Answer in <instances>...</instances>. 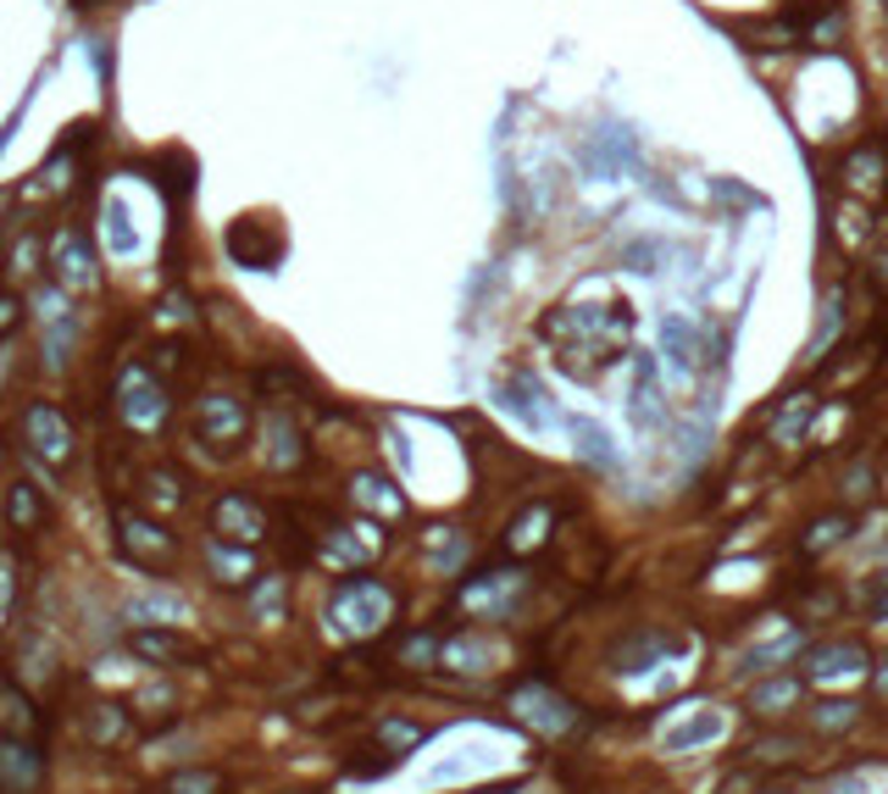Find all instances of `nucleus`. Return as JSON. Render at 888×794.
I'll use <instances>...</instances> for the list:
<instances>
[{
    "label": "nucleus",
    "mask_w": 888,
    "mask_h": 794,
    "mask_svg": "<svg viewBox=\"0 0 888 794\" xmlns=\"http://www.w3.org/2000/svg\"><path fill=\"white\" fill-rule=\"evenodd\" d=\"M378 545H384L378 522H328V528H317V562L328 572H350V567L373 562Z\"/></svg>",
    "instance_id": "0eeeda50"
},
{
    "label": "nucleus",
    "mask_w": 888,
    "mask_h": 794,
    "mask_svg": "<svg viewBox=\"0 0 888 794\" xmlns=\"http://www.w3.org/2000/svg\"><path fill=\"white\" fill-rule=\"evenodd\" d=\"M184 489H190V478L178 473V467H167V462H156V467L139 473V500L150 511H184V500H190Z\"/></svg>",
    "instance_id": "f3484780"
},
{
    "label": "nucleus",
    "mask_w": 888,
    "mask_h": 794,
    "mask_svg": "<svg viewBox=\"0 0 888 794\" xmlns=\"http://www.w3.org/2000/svg\"><path fill=\"white\" fill-rule=\"evenodd\" d=\"M572 433L583 439V456H589L594 467H616V445H611V433H600V428H594V422H583V417L572 422Z\"/></svg>",
    "instance_id": "7c9ffc66"
},
{
    "label": "nucleus",
    "mask_w": 888,
    "mask_h": 794,
    "mask_svg": "<svg viewBox=\"0 0 888 794\" xmlns=\"http://www.w3.org/2000/svg\"><path fill=\"white\" fill-rule=\"evenodd\" d=\"M400 656H406V661H417V667H428V661L439 656V639H433V634H417V639H411Z\"/></svg>",
    "instance_id": "79ce46f5"
},
{
    "label": "nucleus",
    "mask_w": 888,
    "mask_h": 794,
    "mask_svg": "<svg viewBox=\"0 0 888 794\" xmlns=\"http://www.w3.org/2000/svg\"><path fill=\"white\" fill-rule=\"evenodd\" d=\"M428 545H433V567H456V562L467 556V540H462V534H451V528H433V534H428Z\"/></svg>",
    "instance_id": "f704fd0d"
},
{
    "label": "nucleus",
    "mask_w": 888,
    "mask_h": 794,
    "mask_svg": "<svg viewBox=\"0 0 888 794\" xmlns=\"http://www.w3.org/2000/svg\"><path fill=\"white\" fill-rule=\"evenodd\" d=\"M794 700H799V678H772V683H761V689L750 694V712L772 717V712H788Z\"/></svg>",
    "instance_id": "cd10ccee"
},
{
    "label": "nucleus",
    "mask_w": 888,
    "mask_h": 794,
    "mask_svg": "<svg viewBox=\"0 0 888 794\" xmlns=\"http://www.w3.org/2000/svg\"><path fill=\"white\" fill-rule=\"evenodd\" d=\"M378 739H384L389 750H411V745H422V728H417V723H384Z\"/></svg>",
    "instance_id": "ea45409f"
},
{
    "label": "nucleus",
    "mask_w": 888,
    "mask_h": 794,
    "mask_svg": "<svg viewBox=\"0 0 888 794\" xmlns=\"http://www.w3.org/2000/svg\"><path fill=\"white\" fill-rule=\"evenodd\" d=\"M877 694H888V661L877 667Z\"/></svg>",
    "instance_id": "a18cd8bd"
},
{
    "label": "nucleus",
    "mask_w": 888,
    "mask_h": 794,
    "mask_svg": "<svg viewBox=\"0 0 888 794\" xmlns=\"http://www.w3.org/2000/svg\"><path fill=\"white\" fill-rule=\"evenodd\" d=\"M661 339H667V350H672V362H678L683 373H694V362H699L694 350H699V344H694L688 322H683V317H667V322H661Z\"/></svg>",
    "instance_id": "c85d7f7f"
},
{
    "label": "nucleus",
    "mask_w": 888,
    "mask_h": 794,
    "mask_svg": "<svg viewBox=\"0 0 888 794\" xmlns=\"http://www.w3.org/2000/svg\"><path fill=\"white\" fill-rule=\"evenodd\" d=\"M18 439L39 467H56V473L72 467V456H78V433H72V422L56 400H29L18 411Z\"/></svg>",
    "instance_id": "7ed1b4c3"
},
{
    "label": "nucleus",
    "mask_w": 888,
    "mask_h": 794,
    "mask_svg": "<svg viewBox=\"0 0 888 794\" xmlns=\"http://www.w3.org/2000/svg\"><path fill=\"white\" fill-rule=\"evenodd\" d=\"M516 594H522V572H483L462 589V605L478 611V616H500V611L516 605Z\"/></svg>",
    "instance_id": "4468645a"
},
{
    "label": "nucleus",
    "mask_w": 888,
    "mask_h": 794,
    "mask_svg": "<svg viewBox=\"0 0 888 794\" xmlns=\"http://www.w3.org/2000/svg\"><path fill=\"white\" fill-rule=\"evenodd\" d=\"M855 717H861V705H850V700L817 705V728H822V734H844V728H855Z\"/></svg>",
    "instance_id": "c9c22d12"
},
{
    "label": "nucleus",
    "mask_w": 888,
    "mask_h": 794,
    "mask_svg": "<svg viewBox=\"0 0 888 794\" xmlns=\"http://www.w3.org/2000/svg\"><path fill=\"white\" fill-rule=\"evenodd\" d=\"M255 611H261V616H273V611L284 616V583H278V578H266V583L255 589Z\"/></svg>",
    "instance_id": "a19ab883"
},
{
    "label": "nucleus",
    "mask_w": 888,
    "mask_h": 794,
    "mask_svg": "<svg viewBox=\"0 0 888 794\" xmlns=\"http://www.w3.org/2000/svg\"><path fill=\"white\" fill-rule=\"evenodd\" d=\"M261 439H266V467H278V473H295L300 462H306V433H300V422L289 417V411H266V422H261Z\"/></svg>",
    "instance_id": "ddd939ff"
},
{
    "label": "nucleus",
    "mask_w": 888,
    "mask_h": 794,
    "mask_svg": "<svg viewBox=\"0 0 888 794\" xmlns=\"http://www.w3.org/2000/svg\"><path fill=\"white\" fill-rule=\"evenodd\" d=\"M634 428L639 433L661 428V384H656L650 362H639V373H634Z\"/></svg>",
    "instance_id": "5701e85b"
},
{
    "label": "nucleus",
    "mask_w": 888,
    "mask_h": 794,
    "mask_svg": "<svg viewBox=\"0 0 888 794\" xmlns=\"http://www.w3.org/2000/svg\"><path fill=\"white\" fill-rule=\"evenodd\" d=\"M500 395H505V406H511V411H516L527 428H545V422H550V406H539V400H545V389L533 384L527 373L505 378V389H500Z\"/></svg>",
    "instance_id": "4be33fe9"
},
{
    "label": "nucleus",
    "mask_w": 888,
    "mask_h": 794,
    "mask_svg": "<svg viewBox=\"0 0 888 794\" xmlns=\"http://www.w3.org/2000/svg\"><path fill=\"white\" fill-rule=\"evenodd\" d=\"M0 734H7V739H39L45 734L39 700L18 678H7V672H0Z\"/></svg>",
    "instance_id": "f8f14e48"
},
{
    "label": "nucleus",
    "mask_w": 888,
    "mask_h": 794,
    "mask_svg": "<svg viewBox=\"0 0 888 794\" xmlns=\"http://www.w3.org/2000/svg\"><path fill=\"white\" fill-rule=\"evenodd\" d=\"M833 794H872V789H866V778H844Z\"/></svg>",
    "instance_id": "c03bdc74"
},
{
    "label": "nucleus",
    "mask_w": 888,
    "mask_h": 794,
    "mask_svg": "<svg viewBox=\"0 0 888 794\" xmlns=\"http://www.w3.org/2000/svg\"><path fill=\"white\" fill-rule=\"evenodd\" d=\"M145 367H150L161 384H178V378L190 373V344H184V339H156L150 356H145Z\"/></svg>",
    "instance_id": "b1692460"
},
{
    "label": "nucleus",
    "mask_w": 888,
    "mask_h": 794,
    "mask_svg": "<svg viewBox=\"0 0 888 794\" xmlns=\"http://www.w3.org/2000/svg\"><path fill=\"white\" fill-rule=\"evenodd\" d=\"M112 534H117V551H123L134 567H145V572H172L178 556H184L167 528H161L156 517L134 511V506H112Z\"/></svg>",
    "instance_id": "20e7f679"
},
{
    "label": "nucleus",
    "mask_w": 888,
    "mask_h": 794,
    "mask_svg": "<svg viewBox=\"0 0 888 794\" xmlns=\"http://www.w3.org/2000/svg\"><path fill=\"white\" fill-rule=\"evenodd\" d=\"M72 7H101V0H72Z\"/></svg>",
    "instance_id": "49530a36"
},
{
    "label": "nucleus",
    "mask_w": 888,
    "mask_h": 794,
    "mask_svg": "<svg viewBox=\"0 0 888 794\" xmlns=\"http://www.w3.org/2000/svg\"><path fill=\"white\" fill-rule=\"evenodd\" d=\"M228 256L239 261V268H250V273H273L278 256H284V239H278L273 223L239 217V223H228Z\"/></svg>",
    "instance_id": "1a4fd4ad"
},
{
    "label": "nucleus",
    "mask_w": 888,
    "mask_h": 794,
    "mask_svg": "<svg viewBox=\"0 0 888 794\" xmlns=\"http://www.w3.org/2000/svg\"><path fill=\"white\" fill-rule=\"evenodd\" d=\"M23 311H29V300H23V290H12V284H0V344H7L18 328H23Z\"/></svg>",
    "instance_id": "72a5a7b5"
},
{
    "label": "nucleus",
    "mask_w": 888,
    "mask_h": 794,
    "mask_svg": "<svg viewBox=\"0 0 888 794\" xmlns=\"http://www.w3.org/2000/svg\"><path fill=\"white\" fill-rule=\"evenodd\" d=\"M7 522H12V534H39V528L50 522L45 489L29 484V478H12V484H7Z\"/></svg>",
    "instance_id": "2eb2a0df"
},
{
    "label": "nucleus",
    "mask_w": 888,
    "mask_h": 794,
    "mask_svg": "<svg viewBox=\"0 0 888 794\" xmlns=\"http://www.w3.org/2000/svg\"><path fill=\"white\" fill-rule=\"evenodd\" d=\"M123 611L134 616V623H145V628H172V623H184V616H190V600L184 594H167V589H145Z\"/></svg>",
    "instance_id": "a211bd4d"
},
{
    "label": "nucleus",
    "mask_w": 888,
    "mask_h": 794,
    "mask_svg": "<svg viewBox=\"0 0 888 794\" xmlns=\"http://www.w3.org/2000/svg\"><path fill=\"white\" fill-rule=\"evenodd\" d=\"M45 268L67 295H95L101 290V245L83 223H61L45 239Z\"/></svg>",
    "instance_id": "f03ea898"
},
{
    "label": "nucleus",
    "mask_w": 888,
    "mask_h": 794,
    "mask_svg": "<svg viewBox=\"0 0 888 794\" xmlns=\"http://www.w3.org/2000/svg\"><path fill=\"white\" fill-rule=\"evenodd\" d=\"M101 239H106V250H117V256H134V250H139V234H134L123 201H106V212H101Z\"/></svg>",
    "instance_id": "393cba45"
},
{
    "label": "nucleus",
    "mask_w": 888,
    "mask_h": 794,
    "mask_svg": "<svg viewBox=\"0 0 888 794\" xmlns=\"http://www.w3.org/2000/svg\"><path fill=\"white\" fill-rule=\"evenodd\" d=\"M806 422H811V395H794L788 411H777L772 433H777V439H799V433H806Z\"/></svg>",
    "instance_id": "473e14b6"
},
{
    "label": "nucleus",
    "mask_w": 888,
    "mask_h": 794,
    "mask_svg": "<svg viewBox=\"0 0 888 794\" xmlns=\"http://www.w3.org/2000/svg\"><path fill=\"white\" fill-rule=\"evenodd\" d=\"M167 794H228V778L217 767H190L167 778Z\"/></svg>",
    "instance_id": "bb28decb"
},
{
    "label": "nucleus",
    "mask_w": 888,
    "mask_h": 794,
    "mask_svg": "<svg viewBox=\"0 0 888 794\" xmlns=\"http://www.w3.org/2000/svg\"><path fill=\"white\" fill-rule=\"evenodd\" d=\"M128 650L150 667H178V661H195V645L172 628H134L128 634Z\"/></svg>",
    "instance_id": "dca6fc26"
},
{
    "label": "nucleus",
    "mask_w": 888,
    "mask_h": 794,
    "mask_svg": "<svg viewBox=\"0 0 888 794\" xmlns=\"http://www.w3.org/2000/svg\"><path fill=\"white\" fill-rule=\"evenodd\" d=\"M545 528H550V511H545V506H527L522 522L511 528V551H533V545H545Z\"/></svg>",
    "instance_id": "c756f323"
},
{
    "label": "nucleus",
    "mask_w": 888,
    "mask_h": 794,
    "mask_svg": "<svg viewBox=\"0 0 888 794\" xmlns=\"http://www.w3.org/2000/svg\"><path fill=\"white\" fill-rule=\"evenodd\" d=\"M161 317H167V322H195V300L167 295V300H161Z\"/></svg>",
    "instance_id": "37998d69"
},
{
    "label": "nucleus",
    "mask_w": 888,
    "mask_h": 794,
    "mask_svg": "<svg viewBox=\"0 0 888 794\" xmlns=\"http://www.w3.org/2000/svg\"><path fill=\"white\" fill-rule=\"evenodd\" d=\"M350 495H355V506H362V511H378V517H400L406 511V495L384 473H355L350 478Z\"/></svg>",
    "instance_id": "412c9836"
},
{
    "label": "nucleus",
    "mask_w": 888,
    "mask_h": 794,
    "mask_svg": "<svg viewBox=\"0 0 888 794\" xmlns=\"http://www.w3.org/2000/svg\"><path fill=\"white\" fill-rule=\"evenodd\" d=\"M511 712H516L527 728H539V734H567V728L578 723V705L561 700L556 689H545V683L516 689V694H511Z\"/></svg>",
    "instance_id": "9d476101"
},
{
    "label": "nucleus",
    "mask_w": 888,
    "mask_h": 794,
    "mask_svg": "<svg viewBox=\"0 0 888 794\" xmlns=\"http://www.w3.org/2000/svg\"><path fill=\"white\" fill-rule=\"evenodd\" d=\"M855 667H866L861 645H822V650H811V672L817 678H850Z\"/></svg>",
    "instance_id": "a878e982"
},
{
    "label": "nucleus",
    "mask_w": 888,
    "mask_h": 794,
    "mask_svg": "<svg viewBox=\"0 0 888 794\" xmlns=\"http://www.w3.org/2000/svg\"><path fill=\"white\" fill-rule=\"evenodd\" d=\"M212 534H223L234 545H261L266 534H273V511H266L255 495H244V489H223L212 500Z\"/></svg>",
    "instance_id": "6e6552de"
},
{
    "label": "nucleus",
    "mask_w": 888,
    "mask_h": 794,
    "mask_svg": "<svg viewBox=\"0 0 888 794\" xmlns=\"http://www.w3.org/2000/svg\"><path fill=\"white\" fill-rule=\"evenodd\" d=\"M722 734V717H699V723H688V728H678V734H667L661 739V750H688V745H710Z\"/></svg>",
    "instance_id": "2f4dec72"
},
{
    "label": "nucleus",
    "mask_w": 888,
    "mask_h": 794,
    "mask_svg": "<svg viewBox=\"0 0 888 794\" xmlns=\"http://www.w3.org/2000/svg\"><path fill=\"white\" fill-rule=\"evenodd\" d=\"M117 417L134 433H161L172 417V384H161L145 362H128L117 373Z\"/></svg>",
    "instance_id": "39448f33"
},
{
    "label": "nucleus",
    "mask_w": 888,
    "mask_h": 794,
    "mask_svg": "<svg viewBox=\"0 0 888 794\" xmlns=\"http://www.w3.org/2000/svg\"><path fill=\"white\" fill-rule=\"evenodd\" d=\"M39 783H45V761H39L34 739L0 734V794H39Z\"/></svg>",
    "instance_id": "9b49d317"
},
{
    "label": "nucleus",
    "mask_w": 888,
    "mask_h": 794,
    "mask_svg": "<svg viewBox=\"0 0 888 794\" xmlns=\"http://www.w3.org/2000/svg\"><path fill=\"white\" fill-rule=\"evenodd\" d=\"M34 261H39V239H34V234H23V239L7 250V279H12V273H18V279H29V273H34Z\"/></svg>",
    "instance_id": "4c0bfd02"
},
{
    "label": "nucleus",
    "mask_w": 888,
    "mask_h": 794,
    "mask_svg": "<svg viewBox=\"0 0 888 794\" xmlns=\"http://www.w3.org/2000/svg\"><path fill=\"white\" fill-rule=\"evenodd\" d=\"M395 616V594L378 583V578H344L328 600V623L344 634V639H373L389 628Z\"/></svg>",
    "instance_id": "f257e3e1"
},
{
    "label": "nucleus",
    "mask_w": 888,
    "mask_h": 794,
    "mask_svg": "<svg viewBox=\"0 0 888 794\" xmlns=\"http://www.w3.org/2000/svg\"><path fill=\"white\" fill-rule=\"evenodd\" d=\"M883 7H888V0H883Z\"/></svg>",
    "instance_id": "de8ad7c7"
},
{
    "label": "nucleus",
    "mask_w": 888,
    "mask_h": 794,
    "mask_svg": "<svg viewBox=\"0 0 888 794\" xmlns=\"http://www.w3.org/2000/svg\"><path fill=\"white\" fill-rule=\"evenodd\" d=\"M206 562H212V572L223 583H250L255 578V545H234V540L212 534L206 540Z\"/></svg>",
    "instance_id": "aec40b11"
},
{
    "label": "nucleus",
    "mask_w": 888,
    "mask_h": 794,
    "mask_svg": "<svg viewBox=\"0 0 888 794\" xmlns=\"http://www.w3.org/2000/svg\"><path fill=\"white\" fill-rule=\"evenodd\" d=\"M190 433L201 439L206 451H217V456L239 451L244 433H250V406L239 395H228V389H212V395H201L190 406Z\"/></svg>",
    "instance_id": "423d86ee"
},
{
    "label": "nucleus",
    "mask_w": 888,
    "mask_h": 794,
    "mask_svg": "<svg viewBox=\"0 0 888 794\" xmlns=\"http://www.w3.org/2000/svg\"><path fill=\"white\" fill-rule=\"evenodd\" d=\"M844 528H850V517H828V522H817V528H811V540H806V556H817L822 545H839V540H844Z\"/></svg>",
    "instance_id": "58836bf2"
},
{
    "label": "nucleus",
    "mask_w": 888,
    "mask_h": 794,
    "mask_svg": "<svg viewBox=\"0 0 888 794\" xmlns=\"http://www.w3.org/2000/svg\"><path fill=\"white\" fill-rule=\"evenodd\" d=\"M794 650V639L783 634V639H772V645H755V650H744L739 656V672H761V667H772V661H783Z\"/></svg>",
    "instance_id": "e433bc0d"
},
{
    "label": "nucleus",
    "mask_w": 888,
    "mask_h": 794,
    "mask_svg": "<svg viewBox=\"0 0 888 794\" xmlns=\"http://www.w3.org/2000/svg\"><path fill=\"white\" fill-rule=\"evenodd\" d=\"M128 728H134V717H128V705H117V700H95V705H89V717H83L89 745H101V750H117L128 739Z\"/></svg>",
    "instance_id": "6ab92c4d"
}]
</instances>
